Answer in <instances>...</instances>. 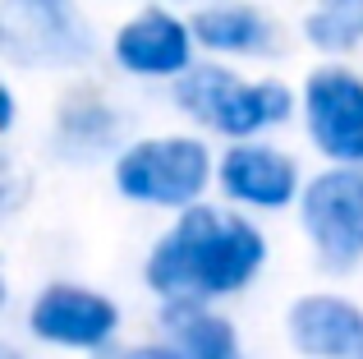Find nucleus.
<instances>
[{
    "label": "nucleus",
    "mask_w": 363,
    "mask_h": 359,
    "mask_svg": "<svg viewBox=\"0 0 363 359\" xmlns=\"http://www.w3.org/2000/svg\"><path fill=\"white\" fill-rule=\"evenodd\" d=\"M281 327L299 359H363V304L336 286L294 295Z\"/></svg>",
    "instance_id": "obj_12"
},
{
    "label": "nucleus",
    "mask_w": 363,
    "mask_h": 359,
    "mask_svg": "<svg viewBox=\"0 0 363 359\" xmlns=\"http://www.w3.org/2000/svg\"><path fill=\"white\" fill-rule=\"evenodd\" d=\"M299 42L318 60H354L363 51V0H308Z\"/></svg>",
    "instance_id": "obj_14"
},
{
    "label": "nucleus",
    "mask_w": 363,
    "mask_h": 359,
    "mask_svg": "<svg viewBox=\"0 0 363 359\" xmlns=\"http://www.w3.org/2000/svg\"><path fill=\"white\" fill-rule=\"evenodd\" d=\"M97 359H179V350L166 336H143V341H120L111 350H101Z\"/></svg>",
    "instance_id": "obj_15"
},
{
    "label": "nucleus",
    "mask_w": 363,
    "mask_h": 359,
    "mask_svg": "<svg viewBox=\"0 0 363 359\" xmlns=\"http://www.w3.org/2000/svg\"><path fill=\"white\" fill-rule=\"evenodd\" d=\"M166 5H175V9H184V14H194V9H203L207 0H166Z\"/></svg>",
    "instance_id": "obj_18"
},
{
    "label": "nucleus",
    "mask_w": 363,
    "mask_h": 359,
    "mask_svg": "<svg viewBox=\"0 0 363 359\" xmlns=\"http://www.w3.org/2000/svg\"><path fill=\"white\" fill-rule=\"evenodd\" d=\"M18 323H23L28 341L55 355L97 359L101 350L124 341V304L106 290L88 286V281H69V277L42 281L28 295Z\"/></svg>",
    "instance_id": "obj_5"
},
{
    "label": "nucleus",
    "mask_w": 363,
    "mask_h": 359,
    "mask_svg": "<svg viewBox=\"0 0 363 359\" xmlns=\"http://www.w3.org/2000/svg\"><path fill=\"white\" fill-rule=\"evenodd\" d=\"M0 359H28V355H23L18 341H0Z\"/></svg>",
    "instance_id": "obj_17"
},
{
    "label": "nucleus",
    "mask_w": 363,
    "mask_h": 359,
    "mask_svg": "<svg viewBox=\"0 0 363 359\" xmlns=\"http://www.w3.org/2000/svg\"><path fill=\"white\" fill-rule=\"evenodd\" d=\"M106 60L111 70L124 74L133 83H179L198 60V33H194V18L184 9L166 5V0H152V5L133 9L124 23H116L106 42Z\"/></svg>",
    "instance_id": "obj_9"
},
{
    "label": "nucleus",
    "mask_w": 363,
    "mask_h": 359,
    "mask_svg": "<svg viewBox=\"0 0 363 359\" xmlns=\"http://www.w3.org/2000/svg\"><path fill=\"white\" fill-rule=\"evenodd\" d=\"M14 129H18V88L14 79H5L0 83V138H14Z\"/></svg>",
    "instance_id": "obj_16"
},
{
    "label": "nucleus",
    "mask_w": 363,
    "mask_h": 359,
    "mask_svg": "<svg viewBox=\"0 0 363 359\" xmlns=\"http://www.w3.org/2000/svg\"><path fill=\"white\" fill-rule=\"evenodd\" d=\"M216 153L221 148L194 129L133 134L124 153L106 166L111 189L120 203L138 212H161L170 221L216 198Z\"/></svg>",
    "instance_id": "obj_3"
},
{
    "label": "nucleus",
    "mask_w": 363,
    "mask_h": 359,
    "mask_svg": "<svg viewBox=\"0 0 363 359\" xmlns=\"http://www.w3.org/2000/svg\"><path fill=\"white\" fill-rule=\"evenodd\" d=\"M272 263V235L257 216L225 203H203L170 216L143 253V290L157 304H225L262 281Z\"/></svg>",
    "instance_id": "obj_1"
},
{
    "label": "nucleus",
    "mask_w": 363,
    "mask_h": 359,
    "mask_svg": "<svg viewBox=\"0 0 363 359\" xmlns=\"http://www.w3.org/2000/svg\"><path fill=\"white\" fill-rule=\"evenodd\" d=\"M0 55L28 74H88L106 55L79 0H0Z\"/></svg>",
    "instance_id": "obj_4"
},
{
    "label": "nucleus",
    "mask_w": 363,
    "mask_h": 359,
    "mask_svg": "<svg viewBox=\"0 0 363 359\" xmlns=\"http://www.w3.org/2000/svg\"><path fill=\"white\" fill-rule=\"evenodd\" d=\"M299 134L322 166H363V65L313 60L303 70Z\"/></svg>",
    "instance_id": "obj_7"
},
{
    "label": "nucleus",
    "mask_w": 363,
    "mask_h": 359,
    "mask_svg": "<svg viewBox=\"0 0 363 359\" xmlns=\"http://www.w3.org/2000/svg\"><path fill=\"white\" fill-rule=\"evenodd\" d=\"M129 116L106 88L97 83H69L51 106V125H46V148L55 162L65 166H101L116 162L129 143Z\"/></svg>",
    "instance_id": "obj_10"
},
{
    "label": "nucleus",
    "mask_w": 363,
    "mask_h": 359,
    "mask_svg": "<svg viewBox=\"0 0 363 359\" xmlns=\"http://www.w3.org/2000/svg\"><path fill=\"white\" fill-rule=\"evenodd\" d=\"M189 18H194L203 60L262 65V60H281V51H285L281 18L267 5H257V0H207Z\"/></svg>",
    "instance_id": "obj_11"
},
{
    "label": "nucleus",
    "mask_w": 363,
    "mask_h": 359,
    "mask_svg": "<svg viewBox=\"0 0 363 359\" xmlns=\"http://www.w3.org/2000/svg\"><path fill=\"white\" fill-rule=\"evenodd\" d=\"M308 166L299 153H290L276 138H248L225 143L216 153V203L235 207L244 216H281L294 212L308 184Z\"/></svg>",
    "instance_id": "obj_8"
},
{
    "label": "nucleus",
    "mask_w": 363,
    "mask_h": 359,
    "mask_svg": "<svg viewBox=\"0 0 363 359\" xmlns=\"http://www.w3.org/2000/svg\"><path fill=\"white\" fill-rule=\"evenodd\" d=\"M294 226L322 277H354L363 267V166H313Z\"/></svg>",
    "instance_id": "obj_6"
},
{
    "label": "nucleus",
    "mask_w": 363,
    "mask_h": 359,
    "mask_svg": "<svg viewBox=\"0 0 363 359\" xmlns=\"http://www.w3.org/2000/svg\"><path fill=\"white\" fill-rule=\"evenodd\" d=\"M166 97L184 129L212 138L216 148L276 138L299 125V83H285L281 74H244L221 60H198L179 83H170Z\"/></svg>",
    "instance_id": "obj_2"
},
{
    "label": "nucleus",
    "mask_w": 363,
    "mask_h": 359,
    "mask_svg": "<svg viewBox=\"0 0 363 359\" xmlns=\"http://www.w3.org/2000/svg\"><path fill=\"white\" fill-rule=\"evenodd\" d=\"M157 336H166L179 359H244L240 327L221 304H157Z\"/></svg>",
    "instance_id": "obj_13"
}]
</instances>
